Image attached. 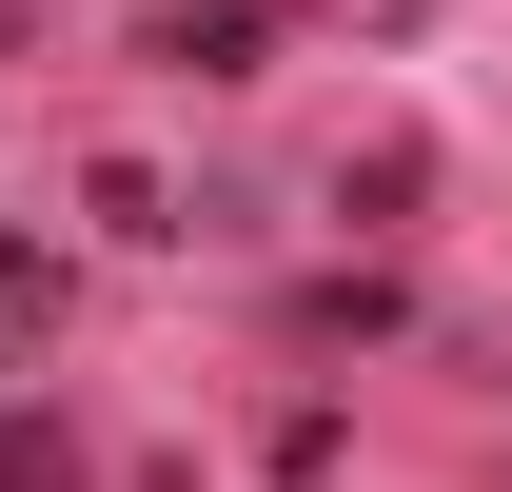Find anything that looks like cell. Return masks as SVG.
<instances>
[{
  "label": "cell",
  "mask_w": 512,
  "mask_h": 492,
  "mask_svg": "<svg viewBox=\"0 0 512 492\" xmlns=\"http://www.w3.org/2000/svg\"><path fill=\"white\" fill-rule=\"evenodd\" d=\"M256 40H276V0H158V60L178 79H256Z\"/></svg>",
  "instance_id": "1"
},
{
  "label": "cell",
  "mask_w": 512,
  "mask_h": 492,
  "mask_svg": "<svg viewBox=\"0 0 512 492\" xmlns=\"http://www.w3.org/2000/svg\"><path fill=\"white\" fill-rule=\"evenodd\" d=\"M79 217H99V237H178V197L138 178V158H99V178H79Z\"/></svg>",
  "instance_id": "2"
},
{
  "label": "cell",
  "mask_w": 512,
  "mask_h": 492,
  "mask_svg": "<svg viewBox=\"0 0 512 492\" xmlns=\"http://www.w3.org/2000/svg\"><path fill=\"white\" fill-rule=\"evenodd\" d=\"M0 492H79V453H60L40 414H0Z\"/></svg>",
  "instance_id": "3"
}]
</instances>
